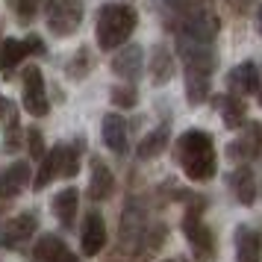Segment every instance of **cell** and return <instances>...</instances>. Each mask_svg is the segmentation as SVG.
<instances>
[{"label": "cell", "mask_w": 262, "mask_h": 262, "mask_svg": "<svg viewBox=\"0 0 262 262\" xmlns=\"http://www.w3.org/2000/svg\"><path fill=\"white\" fill-rule=\"evenodd\" d=\"M177 162L183 174L191 183H206L215 177L218 156H215V142L206 130H186L177 139Z\"/></svg>", "instance_id": "cell-1"}, {"label": "cell", "mask_w": 262, "mask_h": 262, "mask_svg": "<svg viewBox=\"0 0 262 262\" xmlns=\"http://www.w3.org/2000/svg\"><path fill=\"white\" fill-rule=\"evenodd\" d=\"M139 24V15L127 3H106L97 9V24H95V38L100 50H118L130 41L133 30Z\"/></svg>", "instance_id": "cell-2"}, {"label": "cell", "mask_w": 262, "mask_h": 262, "mask_svg": "<svg viewBox=\"0 0 262 262\" xmlns=\"http://www.w3.org/2000/svg\"><path fill=\"white\" fill-rule=\"evenodd\" d=\"M80 150H83V142L56 144L53 150H48L45 159H41V168H38L36 180H33V189L41 191L56 177H77V171H80Z\"/></svg>", "instance_id": "cell-3"}, {"label": "cell", "mask_w": 262, "mask_h": 262, "mask_svg": "<svg viewBox=\"0 0 262 262\" xmlns=\"http://www.w3.org/2000/svg\"><path fill=\"white\" fill-rule=\"evenodd\" d=\"M177 56L183 59L186 74H198V77H209L218 65L215 56V45L212 41H203V38H177Z\"/></svg>", "instance_id": "cell-4"}, {"label": "cell", "mask_w": 262, "mask_h": 262, "mask_svg": "<svg viewBox=\"0 0 262 262\" xmlns=\"http://www.w3.org/2000/svg\"><path fill=\"white\" fill-rule=\"evenodd\" d=\"M83 0H48V6H45L48 30L59 38L74 36L83 24Z\"/></svg>", "instance_id": "cell-5"}, {"label": "cell", "mask_w": 262, "mask_h": 262, "mask_svg": "<svg viewBox=\"0 0 262 262\" xmlns=\"http://www.w3.org/2000/svg\"><path fill=\"white\" fill-rule=\"evenodd\" d=\"M183 233H186V242H189V248L194 250L198 259H212L215 256V238L209 233V227L203 224V212L194 203L183 215Z\"/></svg>", "instance_id": "cell-6"}, {"label": "cell", "mask_w": 262, "mask_h": 262, "mask_svg": "<svg viewBox=\"0 0 262 262\" xmlns=\"http://www.w3.org/2000/svg\"><path fill=\"white\" fill-rule=\"evenodd\" d=\"M21 100H24V109L30 112V115H48V89H45V77H41V68H36V65H30V68H24V77H21Z\"/></svg>", "instance_id": "cell-7"}, {"label": "cell", "mask_w": 262, "mask_h": 262, "mask_svg": "<svg viewBox=\"0 0 262 262\" xmlns=\"http://www.w3.org/2000/svg\"><path fill=\"white\" fill-rule=\"evenodd\" d=\"M36 230H38V218L33 212L15 215V218H9L6 224L0 227V248L24 250L30 245V238L36 236Z\"/></svg>", "instance_id": "cell-8"}, {"label": "cell", "mask_w": 262, "mask_h": 262, "mask_svg": "<svg viewBox=\"0 0 262 262\" xmlns=\"http://www.w3.org/2000/svg\"><path fill=\"white\" fill-rule=\"evenodd\" d=\"M142 68H144V53L139 45H124V48L112 56V71L124 77L127 83H136L142 77Z\"/></svg>", "instance_id": "cell-9"}, {"label": "cell", "mask_w": 262, "mask_h": 262, "mask_svg": "<svg viewBox=\"0 0 262 262\" xmlns=\"http://www.w3.org/2000/svg\"><path fill=\"white\" fill-rule=\"evenodd\" d=\"M227 89H230V95L233 97H245L253 95L256 89H259V68L253 65V62H242L236 65L233 71L227 74Z\"/></svg>", "instance_id": "cell-10"}, {"label": "cell", "mask_w": 262, "mask_h": 262, "mask_svg": "<svg viewBox=\"0 0 262 262\" xmlns=\"http://www.w3.org/2000/svg\"><path fill=\"white\" fill-rule=\"evenodd\" d=\"M227 156L236 159V162L259 159L262 156V124H248V133L227 147Z\"/></svg>", "instance_id": "cell-11"}, {"label": "cell", "mask_w": 262, "mask_h": 262, "mask_svg": "<svg viewBox=\"0 0 262 262\" xmlns=\"http://www.w3.org/2000/svg\"><path fill=\"white\" fill-rule=\"evenodd\" d=\"M80 245H83L85 256H97L103 245H106V224H103V215L92 209L83 221V236H80Z\"/></svg>", "instance_id": "cell-12"}, {"label": "cell", "mask_w": 262, "mask_h": 262, "mask_svg": "<svg viewBox=\"0 0 262 262\" xmlns=\"http://www.w3.org/2000/svg\"><path fill=\"white\" fill-rule=\"evenodd\" d=\"M30 180H33L30 162H12V165L0 174V198H3V201L18 198V194L30 186Z\"/></svg>", "instance_id": "cell-13"}, {"label": "cell", "mask_w": 262, "mask_h": 262, "mask_svg": "<svg viewBox=\"0 0 262 262\" xmlns=\"http://www.w3.org/2000/svg\"><path fill=\"white\" fill-rule=\"evenodd\" d=\"M236 262H262V233L256 227H236Z\"/></svg>", "instance_id": "cell-14"}, {"label": "cell", "mask_w": 262, "mask_h": 262, "mask_svg": "<svg viewBox=\"0 0 262 262\" xmlns=\"http://www.w3.org/2000/svg\"><path fill=\"white\" fill-rule=\"evenodd\" d=\"M33 259L36 262H80L77 253L56 236H41L38 238L36 248H33Z\"/></svg>", "instance_id": "cell-15"}, {"label": "cell", "mask_w": 262, "mask_h": 262, "mask_svg": "<svg viewBox=\"0 0 262 262\" xmlns=\"http://www.w3.org/2000/svg\"><path fill=\"white\" fill-rule=\"evenodd\" d=\"M115 191V177L103 159H92V180H89V198L92 201H109Z\"/></svg>", "instance_id": "cell-16"}, {"label": "cell", "mask_w": 262, "mask_h": 262, "mask_svg": "<svg viewBox=\"0 0 262 262\" xmlns=\"http://www.w3.org/2000/svg\"><path fill=\"white\" fill-rule=\"evenodd\" d=\"M27 56H30V53H27L24 41H18V38H3V41H0V74H3L6 80H12L15 71H18V65H21Z\"/></svg>", "instance_id": "cell-17"}, {"label": "cell", "mask_w": 262, "mask_h": 262, "mask_svg": "<svg viewBox=\"0 0 262 262\" xmlns=\"http://www.w3.org/2000/svg\"><path fill=\"white\" fill-rule=\"evenodd\" d=\"M230 191H233L236 201L245 203V206H250V203L256 201V177H253L250 165H238L236 171L230 174Z\"/></svg>", "instance_id": "cell-18"}, {"label": "cell", "mask_w": 262, "mask_h": 262, "mask_svg": "<svg viewBox=\"0 0 262 262\" xmlns=\"http://www.w3.org/2000/svg\"><path fill=\"white\" fill-rule=\"evenodd\" d=\"M103 142H106V147L112 150V154L124 156L127 154V121H124V115H106L103 118Z\"/></svg>", "instance_id": "cell-19"}, {"label": "cell", "mask_w": 262, "mask_h": 262, "mask_svg": "<svg viewBox=\"0 0 262 262\" xmlns=\"http://www.w3.org/2000/svg\"><path fill=\"white\" fill-rule=\"evenodd\" d=\"M53 215H56V221H59L65 230H71L74 221H77V206H80V194H77V189H62L56 198H53Z\"/></svg>", "instance_id": "cell-20"}, {"label": "cell", "mask_w": 262, "mask_h": 262, "mask_svg": "<svg viewBox=\"0 0 262 262\" xmlns=\"http://www.w3.org/2000/svg\"><path fill=\"white\" fill-rule=\"evenodd\" d=\"M215 106L221 109V115H224V124L230 127V130H238V127H245V121H248V106H245V100H242V97L221 95V97H215Z\"/></svg>", "instance_id": "cell-21"}, {"label": "cell", "mask_w": 262, "mask_h": 262, "mask_svg": "<svg viewBox=\"0 0 262 262\" xmlns=\"http://www.w3.org/2000/svg\"><path fill=\"white\" fill-rule=\"evenodd\" d=\"M3 118H6V127H3V150H6V154H18V150H21V144H24V130H21L18 109H15L12 100L6 103Z\"/></svg>", "instance_id": "cell-22"}, {"label": "cell", "mask_w": 262, "mask_h": 262, "mask_svg": "<svg viewBox=\"0 0 262 262\" xmlns=\"http://www.w3.org/2000/svg\"><path fill=\"white\" fill-rule=\"evenodd\" d=\"M171 77H174V56H171L168 45H156L150 53V80L156 85H165Z\"/></svg>", "instance_id": "cell-23"}, {"label": "cell", "mask_w": 262, "mask_h": 262, "mask_svg": "<svg viewBox=\"0 0 262 262\" xmlns=\"http://www.w3.org/2000/svg\"><path fill=\"white\" fill-rule=\"evenodd\" d=\"M168 139H171V127L168 124H159L156 130H150L142 139V144H139V159H154V156H159L168 147Z\"/></svg>", "instance_id": "cell-24"}, {"label": "cell", "mask_w": 262, "mask_h": 262, "mask_svg": "<svg viewBox=\"0 0 262 262\" xmlns=\"http://www.w3.org/2000/svg\"><path fill=\"white\" fill-rule=\"evenodd\" d=\"M109 97H112V103H115L118 109H133L136 103H139V95H136L133 85H115Z\"/></svg>", "instance_id": "cell-25"}, {"label": "cell", "mask_w": 262, "mask_h": 262, "mask_svg": "<svg viewBox=\"0 0 262 262\" xmlns=\"http://www.w3.org/2000/svg\"><path fill=\"white\" fill-rule=\"evenodd\" d=\"M24 144L30 147V156H33V159H38V162L45 159L48 150H45V142H41V130H38V127H30V130L24 133Z\"/></svg>", "instance_id": "cell-26"}, {"label": "cell", "mask_w": 262, "mask_h": 262, "mask_svg": "<svg viewBox=\"0 0 262 262\" xmlns=\"http://www.w3.org/2000/svg\"><path fill=\"white\" fill-rule=\"evenodd\" d=\"M12 6H15L18 21H21V24H30V21L36 18L38 6H41V0H12Z\"/></svg>", "instance_id": "cell-27"}, {"label": "cell", "mask_w": 262, "mask_h": 262, "mask_svg": "<svg viewBox=\"0 0 262 262\" xmlns=\"http://www.w3.org/2000/svg\"><path fill=\"white\" fill-rule=\"evenodd\" d=\"M89 65H92V62H89V50H80V53L68 62V74H71L74 80H83L85 74H89Z\"/></svg>", "instance_id": "cell-28"}, {"label": "cell", "mask_w": 262, "mask_h": 262, "mask_svg": "<svg viewBox=\"0 0 262 262\" xmlns=\"http://www.w3.org/2000/svg\"><path fill=\"white\" fill-rule=\"evenodd\" d=\"M24 45H27V53H33V56H41V53H45V41H41L38 36L24 38Z\"/></svg>", "instance_id": "cell-29"}, {"label": "cell", "mask_w": 262, "mask_h": 262, "mask_svg": "<svg viewBox=\"0 0 262 262\" xmlns=\"http://www.w3.org/2000/svg\"><path fill=\"white\" fill-rule=\"evenodd\" d=\"M250 3H253V0H230V6H233V12H245V9H248Z\"/></svg>", "instance_id": "cell-30"}, {"label": "cell", "mask_w": 262, "mask_h": 262, "mask_svg": "<svg viewBox=\"0 0 262 262\" xmlns=\"http://www.w3.org/2000/svg\"><path fill=\"white\" fill-rule=\"evenodd\" d=\"M256 30H259V33H262V3H259V6H256Z\"/></svg>", "instance_id": "cell-31"}, {"label": "cell", "mask_w": 262, "mask_h": 262, "mask_svg": "<svg viewBox=\"0 0 262 262\" xmlns=\"http://www.w3.org/2000/svg\"><path fill=\"white\" fill-rule=\"evenodd\" d=\"M6 103H9V100H6V97L0 95V115H3V112H6Z\"/></svg>", "instance_id": "cell-32"}, {"label": "cell", "mask_w": 262, "mask_h": 262, "mask_svg": "<svg viewBox=\"0 0 262 262\" xmlns=\"http://www.w3.org/2000/svg\"><path fill=\"white\" fill-rule=\"evenodd\" d=\"M256 92H259V103H262V74H259V89Z\"/></svg>", "instance_id": "cell-33"}, {"label": "cell", "mask_w": 262, "mask_h": 262, "mask_svg": "<svg viewBox=\"0 0 262 262\" xmlns=\"http://www.w3.org/2000/svg\"><path fill=\"white\" fill-rule=\"evenodd\" d=\"M165 262H174V259H165Z\"/></svg>", "instance_id": "cell-34"}, {"label": "cell", "mask_w": 262, "mask_h": 262, "mask_svg": "<svg viewBox=\"0 0 262 262\" xmlns=\"http://www.w3.org/2000/svg\"><path fill=\"white\" fill-rule=\"evenodd\" d=\"M203 3H206V0H203Z\"/></svg>", "instance_id": "cell-35"}]
</instances>
